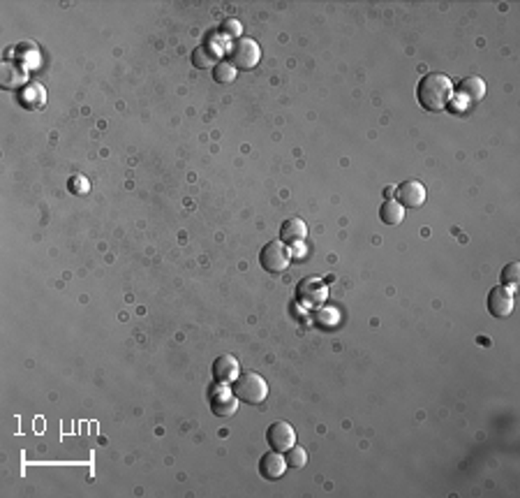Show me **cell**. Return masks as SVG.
I'll list each match as a JSON object with an SVG mask.
<instances>
[{
	"mask_svg": "<svg viewBox=\"0 0 520 498\" xmlns=\"http://www.w3.org/2000/svg\"><path fill=\"white\" fill-rule=\"evenodd\" d=\"M396 197H398V204L402 206V209H418V206L425 202L428 193H425V186L421 184V181L409 179V181H402V184L398 186Z\"/></svg>",
	"mask_w": 520,
	"mask_h": 498,
	"instance_id": "7",
	"label": "cell"
},
{
	"mask_svg": "<svg viewBox=\"0 0 520 498\" xmlns=\"http://www.w3.org/2000/svg\"><path fill=\"white\" fill-rule=\"evenodd\" d=\"M315 320H317V325H322V327H335L338 325V311L329 309V306H320Z\"/></svg>",
	"mask_w": 520,
	"mask_h": 498,
	"instance_id": "21",
	"label": "cell"
},
{
	"mask_svg": "<svg viewBox=\"0 0 520 498\" xmlns=\"http://www.w3.org/2000/svg\"><path fill=\"white\" fill-rule=\"evenodd\" d=\"M518 278H520V264H518V262H511V264H507L504 269H502L500 280H502V285L511 290V292H514V290H516Z\"/></svg>",
	"mask_w": 520,
	"mask_h": 498,
	"instance_id": "19",
	"label": "cell"
},
{
	"mask_svg": "<svg viewBox=\"0 0 520 498\" xmlns=\"http://www.w3.org/2000/svg\"><path fill=\"white\" fill-rule=\"evenodd\" d=\"M380 218L384 225H400L402 218H405V209L398 202H393V199H387L380 206Z\"/></svg>",
	"mask_w": 520,
	"mask_h": 498,
	"instance_id": "17",
	"label": "cell"
},
{
	"mask_svg": "<svg viewBox=\"0 0 520 498\" xmlns=\"http://www.w3.org/2000/svg\"><path fill=\"white\" fill-rule=\"evenodd\" d=\"M458 93L463 95V97H467L469 102H479V100L485 95L483 79H479V77H467V79H463V81H460V86H458Z\"/></svg>",
	"mask_w": 520,
	"mask_h": 498,
	"instance_id": "16",
	"label": "cell"
},
{
	"mask_svg": "<svg viewBox=\"0 0 520 498\" xmlns=\"http://www.w3.org/2000/svg\"><path fill=\"white\" fill-rule=\"evenodd\" d=\"M220 28H222L224 35H229V37L238 40V35H241V21L238 19H224Z\"/></svg>",
	"mask_w": 520,
	"mask_h": 498,
	"instance_id": "23",
	"label": "cell"
},
{
	"mask_svg": "<svg viewBox=\"0 0 520 498\" xmlns=\"http://www.w3.org/2000/svg\"><path fill=\"white\" fill-rule=\"evenodd\" d=\"M326 297H329V290H326L324 280L317 276H308L296 285V299L306 309H320L326 302Z\"/></svg>",
	"mask_w": 520,
	"mask_h": 498,
	"instance_id": "5",
	"label": "cell"
},
{
	"mask_svg": "<svg viewBox=\"0 0 520 498\" xmlns=\"http://www.w3.org/2000/svg\"><path fill=\"white\" fill-rule=\"evenodd\" d=\"M211 410L215 417H234L238 410V398L234 396V392H227V389H220L211 396Z\"/></svg>",
	"mask_w": 520,
	"mask_h": 498,
	"instance_id": "11",
	"label": "cell"
},
{
	"mask_svg": "<svg viewBox=\"0 0 520 498\" xmlns=\"http://www.w3.org/2000/svg\"><path fill=\"white\" fill-rule=\"evenodd\" d=\"M488 311L492 318H507L514 311V295H511V290L504 287V285H497L492 287L488 292Z\"/></svg>",
	"mask_w": 520,
	"mask_h": 498,
	"instance_id": "8",
	"label": "cell"
},
{
	"mask_svg": "<svg viewBox=\"0 0 520 498\" xmlns=\"http://www.w3.org/2000/svg\"><path fill=\"white\" fill-rule=\"evenodd\" d=\"M236 68H234L231 63H227V61H217V65L213 68V79L217 81V84H234V81H236Z\"/></svg>",
	"mask_w": 520,
	"mask_h": 498,
	"instance_id": "18",
	"label": "cell"
},
{
	"mask_svg": "<svg viewBox=\"0 0 520 498\" xmlns=\"http://www.w3.org/2000/svg\"><path fill=\"white\" fill-rule=\"evenodd\" d=\"M0 84L3 88L12 90V88H23L26 86V68L21 63H12L7 61L3 63V70H0Z\"/></svg>",
	"mask_w": 520,
	"mask_h": 498,
	"instance_id": "12",
	"label": "cell"
},
{
	"mask_svg": "<svg viewBox=\"0 0 520 498\" xmlns=\"http://www.w3.org/2000/svg\"><path fill=\"white\" fill-rule=\"evenodd\" d=\"M19 102L26 109H42L47 102V90L42 84H26L19 90Z\"/></svg>",
	"mask_w": 520,
	"mask_h": 498,
	"instance_id": "14",
	"label": "cell"
},
{
	"mask_svg": "<svg viewBox=\"0 0 520 498\" xmlns=\"http://www.w3.org/2000/svg\"><path fill=\"white\" fill-rule=\"evenodd\" d=\"M266 441H268V445H271V450L284 454L289 447H294V443H296V434H294L289 422L278 420L266 429Z\"/></svg>",
	"mask_w": 520,
	"mask_h": 498,
	"instance_id": "6",
	"label": "cell"
},
{
	"mask_svg": "<svg viewBox=\"0 0 520 498\" xmlns=\"http://www.w3.org/2000/svg\"><path fill=\"white\" fill-rule=\"evenodd\" d=\"M284 470H287V461H284L282 452L271 450L259 459V473L266 480H280L284 475Z\"/></svg>",
	"mask_w": 520,
	"mask_h": 498,
	"instance_id": "10",
	"label": "cell"
},
{
	"mask_svg": "<svg viewBox=\"0 0 520 498\" xmlns=\"http://www.w3.org/2000/svg\"><path fill=\"white\" fill-rule=\"evenodd\" d=\"M231 392H234V396L238 398V401L257 405V403L266 401L268 385H266V380L259 376V373L246 371V373H238V378L231 383Z\"/></svg>",
	"mask_w": 520,
	"mask_h": 498,
	"instance_id": "2",
	"label": "cell"
},
{
	"mask_svg": "<svg viewBox=\"0 0 520 498\" xmlns=\"http://www.w3.org/2000/svg\"><path fill=\"white\" fill-rule=\"evenodd\" d=\"M192 65L197 70H206V68H215L217 65V52L211 45H199L192 52Z\"/></svg>",
	"mask_w": 520,
	"mask_h": 498,
	"instance_id": "15",
	"label": "cell"
},
{
	"mask_svg": "<svg viewBox=\"0 0 520 498\" xmlns=\"http://www.w3.org/2000/svg\"><path fill=\"white\" fill-rule=\"evenodd\" d=\"M211 373H213V380H215L217 385H231L234 380L238 378L241 367H238L236 357H231V355H220V357H217V360L213 362Z\"/></svg>",
	"mask_w": 520,
	"mask_h": 498,
	"instance_id": "9",
	"label": "cell"
},
{
	"mask_svg": "<svg viewBox=\"0 0 520 498\" xmlns=\"http://www.w3.org/2000/svg\"><path fill=\"white\" fill-rule=\"evenodd\" d=\"M284 461H287V466H291V468H303L308 463V454H306L303 447L294 445L287 450V454H284Z\"/></svg>",
	"mask_w": 520,
	"mask_h": 498,
	"instance_id": "20",
	"label": "cell"
},
{
	"mask_svg": "<svg viewBox=\"0 0 520 498\" xmlns=\"http://www.w3.org/2000/svg\"><path fill=\"white\" fill-rule=\"evenodd\" d=\"M259 264H262V269H266L268 273H282L289 267V251L284 248L280 239H273V242H268L262 248V253H259Z\"/></svg>",
	"mask_w": 520,
	"mask_h": 498,
	"instance_id": "4",
	"label": "cell"
},
{
	"mask_svg": "<svg viewBox=\"0 0 520 498\" xmlns=\"http://www.w3.org/2000/svg\"><path fill=\"white\" fill-rule=\"evenodd\" d=\"M454 84L444 72H430L418 81L416 100L425 112H444L451 105Z\"/></svg>",
	"mask_w": 520,
	"mask_h": 498,
	"instance_id": "1",
	"label": "cell"
},
{
	"mask_svg": "<svg viewBox=\"0 0 520 498\" xmlns=\"http://www.w3.org/2000/svg\"><path fill=\"white\" fill-rule=\"evenodd\" d=\"M259 61H262V49L253 37H238L231 42L227 63H231L236 70H253Z\"/></svg>",
	"mask_w": 520,
	"mask_h": 498,
	"instance_id": "3",
	"label": "cell"
},
{
	"mask_svg": "<svg viewBox=\"0 0 520 498\" xmlns=\"http://www.w3.org/2000/svg\"><path fill=\"white\" fill-rule=\"evenodd\" d=\"M308 237V225L301 218H287L280 227V242L296 246Z\"/></svg>",
	"mask_w": 520,
	"mask_h": 498,
	"instance_id": "13",
	"label": "cell"
},
{
	"mask_svg": "<svg viewBox=\"0 0 520 498\" xmlns=\"http://www.w3.org/2000/svg\"><path fill=\"white\" fill-rule=\"evenodd\" d=\"M67 190H70L72 195H86L90 190V184L83 174H74V177H70V181H67Z\"/></svg>",
	"mask_w": 520,
	"mask_h": 498,
	"instance_id": "22",
	"label": "cell"
}]
</instances>
